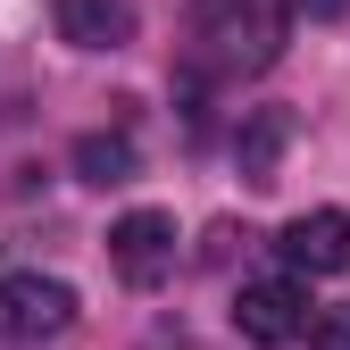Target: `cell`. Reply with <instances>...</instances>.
<instances>
[{
  "mask_svg": "<svg viewBox=\"0 0 350 350\" xmlns=\"http://www.w3.org/2000/svg\"><path fill=\"white\" fill-rule=\"evenodd\" d=\"M309 350H350V300H334V309L309 317Z\"/></svg>",
  "mask_w": 350,
  "mask_h": 350,
  "instance_id": "obj_9",
  "label": "cell"
},
{
  "mask_svg": "<svg viewBox=\"0 0 350 350\" xmlns=\"http://www.w3.org/2000/svg\"><path fill=\"white\" fill-rule=\"evenodd\" d=\"M59 33L75 51H125L134 42V0H59Z\"/></svg>",
  "mask_w": 350,
  "mask_h": 350,
  "instance_id": "obj_6",
  "label": "cell"
},
{
  "mask_svg": "<svg viewBox=\"0 0 350 350\" xmlns=\"http://www.w3.org/2000/svg\"><path fill=\"white\" fill-rule=\"evenodd\" d=\"M109 267L125 284H159L175 267V217L167 208H125L117 226H109Z\"/></svg>",
  "mask_w": 350,
  "mask_h": 350,
  "instance_id": "obj_4",
  "label": "cell"
},
{
  "mask_svg": "<svg viewBox=\"0 0 350 350\" xmlns=\"http://www.w3.org/2000/svg\"><path fill=\"white\" fill-rule=\"evenodd\" d=\"M75 309L83 300L59 275H0V342H59Z\"/></svg>",
  "mask_w": 350,
  "mask_h": 350,
  "instance_id": "obj_2",
  "label": "cell"
},
{
  "mask_svg": "<svg viewBox=\"0 0 350 350\" xmlns=\"http://www.w3.org/2000/svg\"><path fill=\"white\" fill-rule=\"evenodd\" d=\"M284 42V9L267 0H200L192 9V59L208 75H258Z\"/></svg>",
  "mask_w": 350,
  "mask_h": 350,
  "instance_id": "obj_1",
  "label": "cell"
},
{
  "mask_svg": "<svg viewBox=\"0 0 350 350\" xmlns=\"http://www.w3.org/2000/svg\"><path fill=\"white\" fill-rule=\"evenodd\" d=\"M284 134H292V125H284L275 109H258V117L242 125V142H234V159H242V184H275V150H284Z\"/></svg>",
  "mask_w": 350,
  "mask_h": 350,
  "instance_id": "obj_8",
  "label": "cell"
},
{
  "mask_svg": "<svg viewBox=\"0 0 350 350\" xmlns=\"http://www.w3.org/2000/svg\"><path fill=\"white\" fill-rule=\"evenodd\" d=\"M234 325H242V342H300L309 334V284H300V267L242 284L234 292Z\"/></svg>",
  "mask_w": 350,
  "mask_h": 350,
  "instance_id": "obj_3",
  "label": "cell"
},
{
  "mask_svg": "<svg viewBox=\"0 0 350 350\" xmlns=\"http://www.w3.org/2000/svg\"><path fill=\"white\" fill-rule=\"evenodd\" d=\"M300 275H342L350 267V208H309V217H292L284 242H275Z\"/></svg>",
  "mask_w": 350,
  "mask_h": 350,
  "instance_id": "obj_5",
  "label": "cell"
},
{
  "mask_svg": "<svg viewBox=\"0 0 350 350\" xmlns=\"http://www.w3.org/2000/svg\"><path fill=\"white\" fill-rule=\"evenodd\" d=\"M75 175L83 184H134V134H83L75 142Z\"/></svg>",
  "mask_w": 350,
  "mask_h": 350,
  "instance_id": "obj_7",
  "label": "cell"
}]
</instances>
